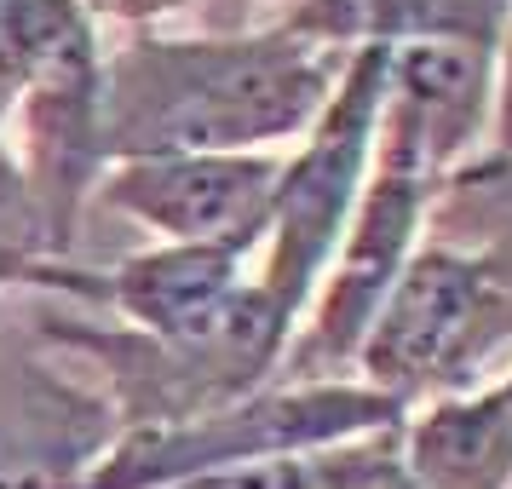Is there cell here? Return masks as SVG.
Returning <instances> with one entry per match:
<instances>
[{
	"label": "cell",
	"mask_w": 512,
	"mask_h": 489,
	"mask_svg": "<svg viewBox=\"0 0 512 489\" xmlns=\"http://www.w3.org/2000/svg\"><path fill=\"white\" fill-rule=\"evenodd\" d=\"M116 432L104 386L18 357L0 386V489H81Z\"/></svg>",
	"instance_id": "cell-10"
},
{
	"label": "cell",
	"mask_w": 512,
	"mask_h": 489,
	"mask_svg": "<svg viewBox=\"0 0 512 489\" xmlns=\"http://www.w3.org/2000/svg\"><path fill=\"white\" fill-rule=\"evenodd\" d=\"M432 225V242L478 254L512 294V150H489L455 167L432 202Z\"/></svg>",
	"instance_id": "cell-13"
},
{
	"label": "cell",
	"mask_w": 512,
	"mask_h": 489,
	"mask_svg": "<svg viewBox=\"0 0 512 489\" xmlns=\"http://www.w3.org/2000/svg\"><path fill=\"white\" fill-rule=\"evenodd\" d=\"M495 150H512V12L495 52Z\"/></svg>",
	"instance_id": "cell-17"
},
{
	"label": "cell",
	"mask_w": 512,
	"mask_h": 489,
	"mask_svg": "<svg viewBox=\"0 0 512 489\" xmlns=\"http://www.w3.org/2000/svg\"><path fill=\"white\" fill-rule=\"evenodd\" d=\"M35 288L75 294V300L110 305L121 328H139L162 346H202L254 305V259L231 248H150L127 254L110 271H81V265H47Z\"/></svg>",
	"instance_id": "cell-8"
},
{
	"label": "cell",
	"mask_w": 512,
	"mask_h": 489,
	"mask_svg": "<svg viewBox=\"0 0 512 489\" xmlns=\"http://www.w3.org/2000/svg\"><path fill=\"white\" fill-rule=\"evenodd\" d=\"M81 6L93 12L98 24L110 18V24H127V29H150L156 18L179 12V6H190V0H81Z\"/></svg>",
	"instance_id": "cell-16"
},
{
	"label": "cell",
	"mask_w": 512,
	"mask_h": 489,
	"mask_svg": "<svg viewBox=\"0 0 512 489\" xmlns=\"http://www.w3.org/2000/svg\"><path fill=\"white\" fill-rule=\"evenodd\" d=\"M501 392H507V397H512V374H501Z\"/></svg>",
	"instance_id": "cell-18"
},
{
	"label": "cell",
	"mask_w": 512,
	"mask_h": 489,
	"mask_svg": "<svg viewBox=\"0 0 512 489\" xmlns=\"http://www.w3.org/2000/svg\"><path fill=\"white\" fill-rule=\"evenodd\" d=\"M403 403L363 380H317V386H265L231 409H213L185 426L121 432L81 489H173L219 466L294 455V449H334V443L380 438L403 426Z\"/></svg>",
	"instance_id": "cell-4"
},
{
	"label": "cell",
	"mask_w": 512,
	"mask_h": 489,
	"mask_svg": "<svg viewBox=\"0 0 512 489\" xmlns=\"http://www.w3.org/2000/svg\"><path fill=\"white\" fill-rule=\"evenodd\" d=\"M47 265H64L58 242L47 231V213L35 202L18 144H12V93L0 87V294L6 288H35Z\"/></svg>",
	"instance_id": "cell-15"
},
{
	"label": "cell",
	"mask_w": 512,
	"mask_h": 489,
	"mask_svg": "<svg viewBox=\"0 0 512 489\" xmlns=\"http://www.w3.org/2000/svg\"><path fill=\"white\" fill-rule=\"evenodd\" d=\"M397 461L415 489H512V397L501 380L409 409Z\"/></svg>",
	"instance_id": "cell-11"
},
{
	"label": "cell",
	"mask_w": 512,
	"mask_h": 489,
	"mask_svg": "<svg viewBox=\"0 0 512 489\" xmlns=\"http://www.w3.org/2000/svg\"><path fill=\"white\" fill-rule=\"evenodd\" d=\"M512 351V294L478 254L426 242L363 334L357 380L403 409L489 386Z\"/></svg>",
	"instance_id": "cell-3"
},
{
	"label": "cell",
	"mask_w": 512,
	"mask_h": 489,
	"mask_svg": "<svg viewBox=\"0 0 512 489\" xmlns=\"http://www.w3.org/2000/svg\"><path fill=\"white\" fill-rule=\"evenodd\" d=\"M397 472V432L334 449H294V455H265V461L219 466L202 478H185L173 489H380Z\"/></svg>",
	"instance_id": "cell-14"
},
{
	"label": "cell",
	"mask_w": 512,
	"mask_h": 489,
	"mask_svg": "<svg viewBox=\"0 0 512 489\" xmlns=\"http://www.w3.org/2000/svg\"><path fill=\"white\" fill-rule=\"evenodd\" d=\"M512 0H288L282 24L334 52L415 47V41H478L501 52Z\"/></svg>",
	"instance_id": "cell-12"
},
{
	"label": "cell",
	"mask_w": 512,
	"mask_h": 489,
	"mask_svg": "<svg viewBox=\"0 0 512 489\" xmlns=\"http://www.w3.org/2000/svg\"><path fill=\"white\" fill-rule=\"evenodd\" d=\"M334 52L277 24L236 35L127 29L104 52L98 150L104 167L139 156H248L300 144L346 75Z\"/></svg>",
	"instance_id": "cell-1"
},
{
	"label": "cell",
	"mask_w": 512,
	"mask_h": 489,
	"mask_svg": "<svg viewBox=\"0 0 512 489\" xmlns=\"http://www.w3.org/2000/svg\"><path fill=\"white\" fill-rule=\"evenodd\" d=\"M380 98H386V52H351L317 127L294 144V156H282L277 202H271V225H265V242H259L254 259V282L277 300V311L294 328L305 323V311H311L328 265H334V248H340L351 213L363 202Z\"/></svg>",
	"instance_id": "cell-6"
},
{
	"label": "cell",
	"mask_w": 512,
	"mask_h": 489,
	"mask_svg": "<svg viewBox=\"0 0 512 489\" xmlns=\"http://www.w3.org/2000/svg\"><path fill=\"white\" fill-rule=\"evenodd\" d=\"M495 127V47L478 41H415L386 52V98L374 144L403 150L432 173L472 162V144Z\"/></svg>",
	"instance_id": "cell-9"
},
{
	"label": "cell",
	"mask_w": 512,
	"mask_h": 489,
	"mask_svg": "<svg viewBox=\"0 0 512 489\" xmlns=\"http://www.w3.org/2000/svg\"><path fill=\"white\" fill-rule=\"evenodd\" d=\"M282 156H139L104 167L98 196L104 208L139 219L173 248H231L259 259L271 202H277Z\"/></svg>",
	"instance_id": "cell-7"
},
{
	"label": "cell",
	"mask_w": 512,
	"mask_h": 489,
	"mask_svg": "<svg viewBox=\"0 0 512 489\" xmlns=\"http://www.w3.org/2000/svg\"><path fill=\"white\" fill-rule=\"evenodd\" d=\"M41 340L81 351L104 374V397L116 409L121 432H150V426L202 420L213 409H231L242 397L277 386L294 323L254 282V305L202 346H162L139 328L93 323V317H41Z\"/></svg>",
	"instance_id": "cell-5"
},
{
	"label": "cell",
	"mask_w": 512,
	"mask_h": 489,
	"mask_svg": "<svg viewBox=\"0 0 512 489\" xmlns=\"http://www.w3.org/2000/svg\"><path fill=\"white\" fill-rule=\"evenodd\" d=\"M0 87L12 93V133L58 254L70 259L81 213L98 196V104L104 41L81 0H0Z\"/></svg>",
	"instance_id": "cell-2"
}]
</instances>
